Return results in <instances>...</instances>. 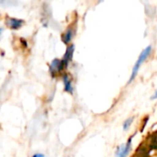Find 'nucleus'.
Instances as JSON below:
<instances>
[{
	"label": "nucleus",
	"instance_id": "nucleus-1",
	"mask_svg": "<svg viewBox=\"0 0 157 157\" xmlns=\"http://www.w3.org/2000/svg\"><path fill=\"white\" fill-rule=\"evenodd\" d=\"M151 52H152V47H151V46L146 47V48L143 51V52H142L141 55L139 56L137 62L135 63V65H134V67H133V69H132V75H131V78H130L129 83H132V82L134 80V78L136 77V75H137V74H138V71H139L140 66H141V65L143 64V63L148 58V56L150 55Z\"/></svg>",
	"mask_w": 157,
	"mask_h": 157
},
{
	"label": "nucleus",
	"instance_id": "nucleus-2",
	"mask_svg": "<svg viewBox=\"0 0 157 157\" xmlns=\"http://www.w3.org/2000/svg\"><path fill=\"white\" fill-rule=\"evenodd\" d=\"M131 143H132V138L128 141L126 145L122 147H118L117 152H116V157H126L131 150V145H132Z\"/></svg>",
	"mask_w": 157,
	"mask_h": 157
},
{
	"label": "nucleus",
	"instance_id": "nucleus-3",
	"mask_svg": "<svg viewBox=\"0 0 157 157\" xmlns=\"http://www.w3.org/2000/svg\"><path fill=\"white\" fill-rule=\"evenodd\" d=\"M73 53H74V45H71L67 48L65 54L63 55V58L62 60L63 65V67H66L69 63V62H71L72 57H73Z\"/></svg>",
	"mask_w": 157,
	"mask_h": 157
},
{
	"label": "nucleus",
	"instance_id": "nucleus-4",
	"mask_svg": "<svg viewBox=\"0 0 157 157\" xmlns=\"http://www.w3.org/2000/svg\"><path fill=\"white\" fill-rule=\"evenodd\" d=\"M22 24H23V20H21V19L13 18V17H9L6 19V25L12 29H19L22 26Z\"/></svg>",
	"mask_w": 157,
	"mask_h": 157
},
{
	"label": "nucleus",
	"instance_id": "nucleus-5",
	"mask_svg": "<svg viewBox=\"0 0 157 157\" xmlns=\"http://www.w3.org/2000/svg\"><path fill=\"white\" fill-rule=\"evenodd\" d=\"M63 68V63H62V60H59V59H54L52 63H51V73L52 74H55V73H58L60 72L62 69Z\"/></svg>",
	"mask_w": 157,
	"mask_h": 157
},
{
	"label": "nucleus",
	"instance_id": "nucleus-6",
	"mask_svg": "<svg viewBox=\"0 0 157 157\" xmlns=\"http://www.w3.org/2000/svg\"><path fill=\"white\" fill-rule=\"evenodd\" d=\"M63 84H64V90L68 93H72L73 92V86L71 84V80L69 79V76L64 75L63 77Z\"/></svg>",
	"mask_w": 157,
	"mask_h": 157
},
{
	"label": "nucleus",
	"instance_id": "nucleus-7",
	"mask_svg": "<svg viewBox=\"0 0 157 157\" xmlns=\"http://www.w3.org/2000/svg\"><path fill=\"white\" fill-rule=\"evenodd\" d=\"M73 37H74V31H73V29L71 28H69L65 31V33L63 34V41L67 44V43H69L71 41V40L73 39Z\"/></svg>",
	"mask_w": 157,
	"mask_h": 157
},
{
	"label": "nucleus",
	"instance_id": "nucleus-8",
	"mask_svg": "<svg viewBox=\"0 0 157 157\" xmlns=\"http://www.w3.org/2000/svg\"><path fill=\"white\" fill-rule=\"evenodd\" d=\"M133 121V118H130V119H128L127 121H125V122H124V124H123V130H128V128L131 126V124H132V122Z\"/></svg>",
	"mask_w": 157,
	"mask_h": 157
},
{
	"label": "nucleus",
	"instance_id": "nucleus-9",
	"mask_svg": "<svg viewBox=\"0 0 157 157\" xmlns=\"http://www.w3.org/2000/svg\"><path fill=\"white\" fill-rule=\"evenodd\" d=\"M32 157H44V155L41 154H37V155H34Z\"/></svg>",
	"mask_w": 157,
	"mask_h": 157
},
{
	"label": "nucleus",
	"instance_id": "nucleus-10",
	"mask_svg": "<svg viewBox=\"0 0 157 157\" xmlns=\"http://www.w3.org/2000/svg\"><path fill=\"white\" fill-rule=\"evenodd\" d=\"M153 98H157V93L155 95V96H154V97H153Z\"/></svg>",
	"mask_w": 157,
	"mask_h": 157
}]
</instances>
